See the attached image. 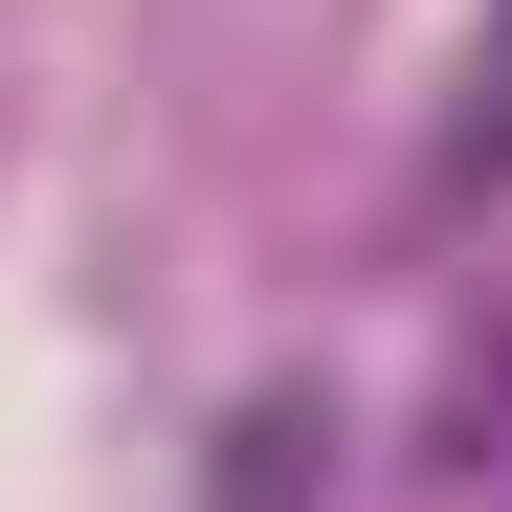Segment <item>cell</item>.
<instances>
[{"label":"cell","mask_w":512,"mask_h":512,"mask_svg":"<svg viewBox=\"0 0 512 512\" xmlns=\"http://www.w3.org/2000/svg\"><path fill=\"white\" fill-rule=\"evenodd\" d=\"M423 490H446V512H512V334L446 357V401H423Z\"/></svg>","instance_id":"3"},{"label":"cell","mask_w":512,"mask_h":512,"mask_svg":"<svg viewBox=\"0 0 512 512\" xmlns=\"http://www.w3.org/2000/svg\"><path fill=\"white\" fill-rule=\"evenodd\" d=\"M423 201H512V0H490V23H468V67H446V112H423Z\"/></svg>","instance_id":"2"},{"label":"cell","mask_w":512,"mask_h":512,"mask_svg":"<svg viewBox=\"0 0 512 512\" xmlns=\"http://www.w3.org/2000/svg\"><path fill=\"white\" fill-rule=\"evenodd\" d=\"M334 468H357V401L334 379H245L223 446H201V512H334Z\"/></svg>","instance_id":"1"}]
</instances>
